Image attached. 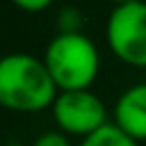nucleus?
<instances>
[{
	"mask_svg": "<svg viewBox=\"0 0 146 146\" xmlns=\"http://www.w3.org/2000/svg\"><path fill=\"white\" fill-rule=\"evenodd\" d=\"M59 89L43 59L11 52L0 59V107L11 112H41L52 107Z\"/></svg>",
	"mask_w": 146,
	"mask_h": 146,
	"instance_id": "nucleus-1",
	"label": "nucleus"
},
{
	"mask_svg": "<svg viewBox=\"0 0 146 146\" xmlns=\"http://www.w3.org/2000/svg\"><path fill=\"white\" fill-rule=\"evenodd\" d=\"M43 64L59 91L89 89L100 68L96 43L82 32H59L43 52Z\"/></svg>",
	"mask_w": 146,
	"mask_h": 146,
	"instance_id": "nucleus-2",
	"label": "nucleus"
},
{
	"mask_svg": "<svg viewBox=\"0 0 146 146\" xmlns=\"http://www.w3.org/2000/svg\"><path fill=\"white\" fill-rule=\"evenodd\" d=\"M105 36L116 59L146 68V2L130 0L125 5H116L107 18Z\"/></svg>",
	"mask_w": 146,
	"mask_h": 146,
	"instance_id": "nucleus-3",
	"label": "nucleus"
},
{
	"mask_svg": "<svg viewBox=\"0 0 146 146\" xmlns=\"http://www.w3.org/2000/svg\"><path fill=\"white\" fill-rule=\"evenodd\" d=\"M50 110H52L57 128L64 135H73L82 139L100 130L105 123H110L105 103L91 89L59 91Z\"/></svg>",
	"mask_w": 146,
	"mask_h": 146,
	"instance_id": "nucleus-4",
	"label": "nucleus"
},
{
	"mask_svg": "<svg viewBox=\"0 0 146 146\" xmlns=\"http://www.w3.org/2000/svg\"><path fill=\"white\" fill-rule=\"evenodd\" d=\"M135 141H146V82L128 87L114 103V121Z\"/></svg>",
	"mask_w": 146,
	"mask_h": 146,
	"instance_id": "nucleus-5",
	"label": "nucleus"
},
{
	"mask_svg": "<svg viewBox=\"0 0 146 146\" xmlns=\"http://www.w3.org/2000/svg\"><path fill=\"white\" fill-rule=\"evenodd\" d=\"M80 146H139V141L128 137L116 123H105L100 130L84 137L80 141Z\"/></svg>",
	"mask_w": 146,
	"mask_h": 146,
	"instance_id": "nucleus-6",
	"label": "nucleus"
},
{
	"mask_svg": "<svg viewBox=\"0 0 146 146\" xmlns=\"http://www.w3.org/2000/svg\"><path fill=\"white\" fill-rule=\"evenodd\" d=\"M32 146H73V144L68 135H64L62 130H48V132H41L32 141Z\"/></svg>",
	"mask_w": 146,
	"mask_h": 146,
	"instance_id": "nucleus-7",
	"label": "nucleus"
},
{
	"mask_svg": "<svg viewBox=\"0 0 146 146\" xmlns=\"http://www.w3.org/2000/svg\"><path fill=\"white\" fill-rule=\"evenodd\" d=\"M82 25V16L78 9H64L59 14V32H80Z\"/></svg>",
	"mask_w": 146,
	"mask_h": 146,
	"instance_id": "nucleus-8",
	"label": "nucleus"
},
{
	"mask_svg": "<svg viewBox=\"0 0 146 146\" xmlns=\"http://www.w3.org/2000/svg\"><path fill=\"white\" fill-rule=\"evenodd\" d=\"M11 2L23 11H43L52 5V0H11Z\"/></svg>",
	"mask_w": 146,
	"mask_h": 146,
	"instance_id": "nucleus-9",
	"label": "nucleus"
},
{
	"mask_svg": "<svg viewBox=\"0 0 146 146\" xmlns=\"http://www.w3.org/2000/svg\"><path fill=\"white\" fill-rule=\"evenodd\" d=\"M110 2H114V5H125V2H130V0H110Z\"/></svg>",
	"mask_w": 146,
	"mask_h": 146,
	"instance_id": "nucleus-10",
	"label": "nucleus"
}]
</instances>
